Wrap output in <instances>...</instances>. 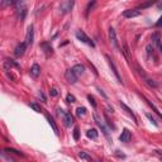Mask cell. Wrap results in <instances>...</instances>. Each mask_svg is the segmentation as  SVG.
<instances>
[{"mask_svg":"<svg viewBox=\"0 0 162 162\" xmlns=\"http://www.w3.org/2000/svg\"><path fill=\"white\" fill-rule=\"evenodd\" d=\"M57 114H58L60 117L62 115L63 122H65V125H66V127H71V125L74 124V117L70 114V113H66L65 110H62V109L57 108Z\"/></svg>","mask_w":162,"mask_h":162,"instance_id":"cell-1","label":"cell"},{"mask_svg":"<svg viewBox=\"0 0 162 162\" xmlns=\"http://www.w3.org/2000/svg\"><path fill=\"white\" fill-rule=\"evenodd\" d=\"M76 38L79 39V41H81L82 43H86V45L90 46V47H93V48L95 47V43L86 36V33L84 32V31H77V32H76Z\"/></svg>","mask_w":162,"mask_h":162,"instance_id":"cell-2","label":"cell"},{"mask_svg":"<svg viewBox=\"0 0 162 162\" xmlns=\"http://www.w3.org/2000/svg\"><path fill=\"white\" fill-rule=\"evenodd\" d=\"M109 39H110V42H111L113 47H114L117 51H121V47H119L118 38H117V33H115V29H114L113 27L109 28Z\"/></svg>","mask_w":162,"mask_h":162,"instance_id":"cell-3","label":"cell"},{"mask_svg":"<svg viewBox=\"0 0 162 162\" xmlns=\"http://www.w3.org/2000/svg\"><path fill=\"white\" fill-rule=\"evenodd\" d=\"M107 57V60H108V63H109V66H110V68H111V71H113V74L115 75V77H117V80H118V82L119 84H123V81H122V77H121V75H119V72H118V68L115 67V65H114V62L111 61V58L109 57V56H105Z\"/></svg>","mask_w":162,"mask_h":162,"instance_id":"cell-4","label":"cell"},{"mask_svg":"<svg viewBox=\"0 0 162 162\" xmlns=\"http://www.w3.org/2000/svg\"><path fill=\"white\" fill-rule=\"evenodd\" d=\"M25 48H27V43L25 42H22V43H19L17 47H15V50H14V56L15 57H22V56L24 55L25 52Z\"/></svg>","mask_w":162,"mask_h":162,"instance_id":"cell-5","label":"cell"},{"mask_svg":"<svg viewBox=\"0 0 162 162\" xmlns=\"http://www.w3.org/2000/svg\"><path fill=\"white\" fill-rule=\"evenodd\" d=\"M33 39H34V31H33V27L31 25L28 28L27 34H25V43L27 46H32L33 45Z\"/></svg>","mask_w":162,"mask_h":162,"instance_id":"cell-6","label":"cell"},{"mask_svg":"<svg viewBox=\"0 0 162 162\" xmlns=\"http://www.w3.org/2000/svg\"><path fill=\"white\" fill-rule=\"evenodd\" d=\"M138 15H141V12L138 9H128V10L123 12V17L124 18H136Z\"/></svg>","mask_w":162,"mask_h":162,"instance_id":"cell-7","label":"cell"},{"mask_svg":"<svg viewBox=\"0 0 162 162\" xmlns=\"http://www.w3.org/2000/svg\"><path fill=\"white\" fill-rule=\"evenodd\" d=\"M72 6H74V2H63L60 4V10L61 13H68L72 9Z\"/></svg>","mask_w":162,"mask_h":162,"instance_id":"cell-8","label":"cell"},{"mask_svg":"<svg viewBox=\"0 0 162 162\" xmlns=\"http://www.w3.org/2000/svg\"><path fill=\"white\" fill-rule=\"evenodd\" d=\"M18 4H19L20 8L17 9V17H18L20 20H23V19L25 18V15H27V8L24 6L23 3H18Z\"/></svg>","mask_w":162,"mask_h":162,"instance_id":"cell-9","label":"cell"},{"mask_svg":"<svg viewBox=\"0 0 162 162\" xmlns=\"http://www.w3.org/2000/svg\"><path fill=\"white\" fill-rule=\"evenodd\" d=\"M132 138V134H131V132L128 129H123L122 132V134L119 136V139H121V142H124V143H128L129 141Z\"/></svg>","mask_w":162,"mask_h":162,"instance_id":"cell-10","label":"cell"},{"mask_svg":"<svg viewBox=\"0 0 162 162\" xmlns=\"http://www.w3.org/2000/svg\"><path fill=\"white\" fill-rule=\"evenodd\" d=\"M65 77H66V80L70 82V84H75L77 81V76L74 74L72 70H67L66 74H65Z\"/></svg>","mask_w":162,"mask_h":162,"instance_id":"cell-11","label":"cell"},{"mask_svg":"<svg viewBox=\"0 0 162 162\" xmlns=\"http://www.w3.org/2000/svg\"><path fill=\"white\" fill-rule=\"evenodd\" d=\"M94 119H95V122H96V124L98 125H99L100 127V128H101V131H103V133H104V134L105 136H107V137H109V133H108V129L107 128H105V125H104V123L100 121V118L99 117H98L96 114H94Z\"/></svg>","mask_w":162,"mask_h":162,"instance_id":"cell-12","label":"cell"},{"mask_svg":"<svg viewBox=\"0 0 162 162\" xmlns=\"http://www.w3.org/2000/svg\"><path fill=\"white\" fill-rule=\"evenodd\" d=\"M71 70H72L74 74H75L77 77L81 76V75H84V72H85V67H84L82 65H75Z\"/></svg>","mask_w":162,"mask_h":162,"instance_id":"cell-13","label":"cell"},{"mask_svg":"<svg viewBox=\"0 0 162 162\" xmlns=\"http://www.w3.org/2000/svg\"><path fill=\"white\" fill-rule=\"evenodd\" d=\"M31 75L34 77V79H37V77L41 75V66L37 65V63H34L31 68Z\"/></svg>","mask_w":162,"mask_h":162,"instance_id":"cell-14","label":"cell"},{"mask_svg":"<svg viewBox=\"0 0 162 162\" xmlns=\"http://www.w3.org/2000/svg\"><path fill=\"white\" fill-rule=\"evenodd\" d=\"M152 41H153V43L158 47V50L162 52V43H161V39H160V34L158 33H154L153 34V36H152Z\"/></svg>","mask_w":162,"mask_h":162,"instance_id":"cell-15","label":"cell"},{"mask_svg":"<svg viewBox=\"0 0 162 162\" xmlns=\"http://www.w3.org/2000/svg\"><path fill=\"white\" fill-rule=\"evenodd\" d=\"M46 118H47V121H48V123H50V125L52 127V129H53V132L56 133V134L58 136V128H57V124H56V122L53 121V118H51L50 115H46Z\"/></svg>","mask_w":162,"mask_h":162,"instance_id":"cell-16","label":"cell"},{"mask_svg":"<svg viewBox=\"0 0 162 162\" xmlns=\"http://www.w3.org/2000/svg\"><path fill=\"white\" fill-rule=\"evenodd\" d=\"M121 107H122V108H123V109H124V110H125V111L128 113V114H129V115L133 118V121H134V123H136V124H138V121H137V118H136V115H134V113H133V111H132V110H131L128 107H127L125 104H123V103H121Z\"/></svg>","mask_w":162,"mask_h":162,"instance_id":"cell-17","label":"cell"},{"mask_svg":"<svg viewBox=\"0 0 162 162\" xmlns=\"http://www.w3.org/2000/svg\"><path fill=\"white\" fill-rule=\"evenodd\" d=\"M144 99H146V98H144ZM146 101H147V104H148V105H150V107H151V108L153 109V111H154V113H156V114H157V115H158V117H160V118L162 119V113H161V111L158 110V108L156 107V105H154V104H153L152 101H150L148 99H146Z\"/></svg>","mask_w":162,"mask_h":162,"instance_id":"cell-18","label":"cell"},{"mask_svg":"<svg viewBox=\"0 0 162 162\" xmlns=\"http://www.w3.org/2000/svg\"><path fill=\"white\" fill-rule=\"evenodd\" d=\"M86 136H88L89 138H91V139H96L98 136H99V132H98L96 129H89V131L86 132Z\"/></svg>","mask_w":162,"mask_h":162,"instance_id":"cell-19","label":"cell"},{"mask_svg":"<svg viewBox=\"0 0 162 162\" xmlns=\"http://www.w3.org/2000/svg\"><path fill=\"white\" fill-rule=\"evenodd\" d=\"M4 151L8 152V153H14V154H17V156H20V157H24V154L20 152V151H18V150H14V148H5Z\"/></svg>","mask_w":162,"mask_h":162,"instance_id":"cell-20","label":"cell"},{"mask_svg":"<svg viewBox=\"0 0 162 162\" xmlns=\"http://www.w3.org/2000/svg\"><path fill=\"white\" fill-rule=\"evenodd\" d=\"M76 114H77V117H82V115H85V114H86V109L84 108V107L77 108V109H76Z\"/></svg>","mask_w":162,"mask_h":162,"instance_id":"cell-21","label":"cell"},{"mask_svg":"<svg viewBox=\"0 0 162 162\" xmlns=\"http://www.w3.org/2000/svg\"><path fill=\"white\" fill-rule=\"evenodd\" d=\"M79 138H80V129H79V127H75V129H74V139L79 141Z\"/></svg>","mask_w":162,"mask_h":162,"instance_id":"cell-22","label":"cell"},{"mask_svg":"<svg viewBox=\"0 0 162 162\" xmlns=\"http://www.w3.org/2000/svg\"><path fill=\"white\" fill-rule=\"evenodd\" d=\"M79 156L82 158V160H85V161H91V157L89 156V154L86 152H80L79 153Z\"/></svg>","mask_w":162,"mask_h":162,"instance_id":"cell-23","label":"cell"},{"mask_svg":"<svg viewBox=\"0 0 162 162\" xmlns=\"http://www.w3.org/2000/svg\"><path fill=\"white\" fill-rule=\"evenodd\" d=\"M146 117H147V118L150 119V121H151V123H152V124H153L154 127H158V123L156 122V119H154V118H153V117H152V115L150 114V113H147V114H146Z\"/></svg>","mask_w":162,"mask_h":162,"instance_id":"cell-24","label":"cell"},{"mask_svg":"<svg viewBox=\"0 0 162 162\" xmlns=\"http://www.w3.org/2000/svg\"><path fill=\"white\" fill-rule=\"evenodd\" d=\"M29 105H31V108H32L34 111H38V113L41 111V107H39L38 104H36V103H31Z\"/></svg>","mask_w":162,"mask_h":162,"instance_id":"cell-25","label":"cell"},{"mask_svg":"<svg viewBox=\"0 0 162 162\" xmlns=\"http://www.w3.org/2000/svg\"><path fill=\"white\" fill-rule=\"evenodd\" d=\"M88 100L89 103L93 105V108H96V103H95V99H94V96H91V95H88Z\"/></svg>","mask_w":162,"mask_h":162,"instance_id":"cell-26","label":"cell"},{"mask_svg":"<svg viewBox=\"0 0 162 162\" xmlns=\"http://www.w3.org/2000/svg\"><path fill=\"white\" fill-rule=\"evenodd\" d=\"M123 52H124V55H125V57L129 60V58H131V56H129V48H128V46H127L125 43H124V51H123Z\"/></svg>","mask_w":162,"mask_h":162,"instance_id":"cell-27","label":"cell"},{"mask_svg":"<svg viewBox=\"0 0 162 162\" xmlns=\"http://www.w3.org/2000/svg\"><path fill=\"white\" fill-rule=\"evenodd\" d=\"M151 5H152V2L144 3V4H141V5L138 6V10H139V9H144V8H148V6H151Z\"/></svg>","mask_w":162,"mask_h":162,"instance_id":"cell-28","label":"cell"},{"mask_svg":"<svg viewBox=\"0 0 162 162\" xmlns=\"http://www.w3.org/2000/svg\"><path fill=\"white\" fill-rule=\"evenodd\" d=\"M66 100H67L68 103H75V100H76V99H75V96H74V95L68 94V95L66 96Z\"/></svg>","mask_w":162,"mask_h":162,"instance_id":"cell-29","label":"cell"},{"mask_svg":"<svg viewBox=\"0 0 162 162\" xmlns=\"http://www.w3.org/2000/svg\"><path fill=\"white\" fill-rule=\"evenodd\" d=\"M50 94H51V96H57L58 95V91H57V89H51L50 90Z\"/></svg>","mask_w":162,"mask_h":162,"instance_id":"cell-30","label":"cell"},{"mask_svg":"<svg viewBox=\"0 0 162 162\" xmlns=\"http://www.w3.org/2000/svg\"><path fill=\"white\" fill-rule=\"evenodd\" d=\"M95 5V2H93V3H90L89 5H88V8H86V15H88V14H89V12H90V9L91 8H93V6Z\"/></svg>","mask_w":162,"mask_h":162,"instance_id":"cell-31","label":"cell"},{"mask_svg":"<svg viewBox=\"0 0 162 162\" xmlns=\"http://www.w3.org/2000/svg\"><path fill=\"white\" fill-rule=\"evenodd\" d=\"M156 27H162V15L158 18V20L156 22Z\"/></svg>","mask_w":162,"mask_h":162,"instance_id":"cell-32","label":"cell"},{"mask_svg":"<svg viewBox=\"0 0 162 162\" xmlns=\"http://www.w3.org/2000/svg\"><path fill=\"white\" fill-rule=\"evenodd\" d=\"M38 96H39V98H41V99L43 100V101H46V96L43 95V93H42V91H39V93H38Z\"/></svg>","mask_w":162,"mask_h":162,"instance_id":"cell-33","label":"cell"},{"mask_svg":"<svg viewBox=\"0 0 162 162\" xmlns=\"http://www.w3.org/2000/svg\"><path fill=\"white\" fill-rule=\"evenodd\" d=\"M42 47L46 48V47H47V43H43V45H42ZM47 52H48V53H50V52L52 53V48H47Z\"/></svg>","mask_w":162,"mask_h":162,"instance_id":"cell-34","label":"cell"},{"mask_svg":"<svg viewBox=\"0 0 162 162\" xmlns=\"http://www.w3.org/2000/svg\"><path fill=\"white\" fill-rule=\"evenodd\" d=\"M161 161H162V156H161Z\"/></svg>","mask_w":162,"mask_h":162,"instance_id":"cell-35","label":"cell"}]
</instances>
